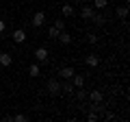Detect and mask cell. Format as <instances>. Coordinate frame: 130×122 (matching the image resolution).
Listing matches in <instances>:
<instances>
[{"label": "cell", "instance_id": "30bf717a", "mask_svg": "<svg viewBox=\"0 0 130 122\" xmlns=\"http://www.w3.org/2000/svg\"><path fill=\"white\" fill-rule=\"evenodd\" d=\"M85 63H87L89 68H98V66H100V57H98V55H87V57H85Z\"/></svg>", "mask_w": 130, "mask_h": 122}, {"label": "cell", "instance_id": "d6986e66", "mask_svg": "<svg viewBox=\"0 0 130 122\" xmlns=\"http://www.w3.org/2000/svg\"><path fill=\"white\" fill-rule=\"evenodd\" d=\"M59 33H61V31H59L56 26H50V28H48V37H50V39H56V37H59Z\"/></svg>", "mask_w": 130, "mask_h": 122}, {"label": "cell", "instance_id": "d4e9b609", "mask_svg": "<svg viewBox=\"0 0 130 122\" xmlns=\"http://www.w3.org/2000/svg\"><path fill=\"white\" fill-rule=\"evenodd\" d=\"M5 31H7V22H5V20H0V35L5 33Z\"/></svg>", "mask_w": 130, "mask_h": 122}, {"label": "cell", "instance_id": "9c48e42d", "mask_svg": "<svg viewBox=\"0 0 130 122\" xmlns=\"http://www.w3.org/2000/svg\"><path fill=\"white\" fill-rule=\"evenodd\" d=\"M74 68L72 66H65V68H61V72H59V79H72V76H74Z\"/></svg>", "mask_w": 130, "mask_h": 122}, {"label": "cell", "instance_id": "7402d4cb", "mask_svg": "<svg viewBox=\"0 0 130 122\" xmlns=\"http://www.w3.org/2000/svg\"><path fill=\"white\" fill-rule=\"evenodd\" d=\"M54 26L59 31H65V20H54Z\"/></svg>", "mask_w": 130, "mask_h": 122}, {"label": "cell", "instance_id": "e0dca14e", "mask_svg": "<svg viewBox=\"0 0 130 122\" xmlns=\"http://www.w3.org/2000/svg\"><path fill=\"white\" fill-rule=\"evenodd\" d=\"M115 15H117V18H121V20H124L126 15H128V7H126V5H121V7H117V11H115Z\"/></svg>", "mask_w": 130, "mask_h": 122}, {"label": "cell", "instance_id": "ffe728a7", "mask_svg": "<svg viewBox=\"0 0 130 122\" xmlns=\"http://www.w3.org/2000/svg\"><path fill=\"white\" fill-rule=\"evenodd\" d=\"M76 89H78V92H76V98H78V100H85V98H87L89 92H85L83 87H76Z\"/></svg>", "mask_w": 130, "mask_h": 122}, {"label": "cell", "instance_id": "3957f363", "mask_svg": "<svg viewBox=\"0 0 130 122\" xmlns=\"http://www.w3.org/2000/svg\"><path fill=\"white\" fill-rule=\"evenodd\" d=\"M30 24L35 28H39V26H43V24H46V13H43V11H37V13L32 15V20H30Z\"/></svg>", "mask_w": 130, "mask_h": 122}, {"label": "cell", "instance_id": "2e32d148", "mask_svg": "<svg viewBox=\"0 0 130 122\" xmlns=\"http://www.w3.org/2000/svg\"><path fill=\"white\" fill-rule=\"evenodd\" d=\"M108 7V0H93V9H98V11H104Z\"/></svg>", "mask_w": 130, "mask_h": 122}, {"label": "cell", "instance_id": "ac0fdd59", "mask_svg": "<svg viewBox=\"0 0 130 122\" xmlns=\"http://www.w3.org/2000/svg\"><path fill=\"white\" fill-rule=\"evenodd\" d=\"M7 120H13V122H26L28 116H24V113H15V116H9Z\"/></svg>", "mask_w": 130, "mask_h": 122}, {"label": "cell", "instance_id": "5b68a950", "mask_svg": "<svg viewBox=\"0 0 130 122\" xmlns=\"http://www.w3.org/2000/svg\"><path fill=\"white\" fill-rule=\"evenodd\" d=\"M35 59H37V63H48V48L39 46L35 50Z\"/></svg>", "mask_w": 130, "mask_h": 122}, {"label": "cell", "instance_id": "484cf974", "mask_svg": "<svg viewBox=\"0 0 130 122\" xmlns=\"http://www.w3.org/2000/svg\"><path fill=\"white\" fill-rule=\"evenodd\" d=\"M74 2H80V5H83V2H87V0H74Z\"/></svg>", "mask_w": 130, "mask_h": 122}, {"label": "cell", "instance_id": "44dd1931", "mask_svg": "<svg viewBox=\"0 0 130 122\" xmlns=\"http://www.w3.org/2000/svg\"><path fill=\"white\" fill-rule=\"evenodd\" d=\"M87 120H89V122H98V120H100V113L89 111V113H87Z\"/></svg>", "mask_w": 130, "mask_h": 122}, {"label": "cell", "instance_id": "cb8c5ba5", "mask_svg": "<svg viewBox=\"0 0 130 122\" xmlns=\"http://www.w3.org/2000/svg\"><path fill=\"white\" fill-rule=\"evenodd\" d=\"M104 120H108V122L115 120V113H113V111H106V113H104Z\"/></svg>", "mask_w": 130, "mask_h": 122}, {"label": "cell", "instance_id": "603a6c76", "mask_svg": "<svg viewBox=\"0 0 130 122\" xmlns=\"http://www.w3.org/2000/svg\"><path fill=\"white\" fill-rule=\"evenodd\" d=\"M87 42H89V44H98V35L89 33V35H87Z\"/></svg>", "mask_w": 130, "mask_h": 122}, {"label": "cell", "instance_id": "52a82bcc", "mask_svg": "<svg viewBox=\"0 0 130 122\" xmlns=\"http://www.w3.org/2000/svg\"><path fill=\"white\" fill-rule=\"evenodd\" d=\"M11 37H13L15 44H24V42H26V31H22V28H15Z\"/></svg>", "mask_w": 130, "mask_h": 122}, {"label": "cell", "instance_id": "277c9868", "mask_svg": "<svg viewBox=\"0 0 130 122\" xmlns=\"http://www.w3.org/2000/svg\"><path fill=\"white\" fill-rule=\"evenodd\" d=\"M93 13H95V9H93L91 5H80V18L83 20H91Z\"/></svg>", "mask_w": 130, "mask_h": 122}, {"label": "cell", "instance_id": "8992f818", "mask_svg": "<svg viewBox=\"0 0 130 122\" xmlns=\"http://www.w3.org/2000/svg\"><path fill=\"white\" fill-rule=\"evenodd\" d=\"M76 92V87L72 85V81L70 79H63V83H61V94H67V96H72Z\"/></svg>", "mask_w": 130, "mask_h": 122}, {"label": "cell", "instance_id": "ba28073f", "mask_svg": "<svg viewBox=\"0 0 130 122\" xmlns=\"http://www.w3.org/2000/svg\"><path fill=\"white\" fill-rule=\"evenodd\" d=\"M0 66H5V68L13 66V55H9V52H0Z\"/></svg>", "mask_w": 130, "mask_h": 122}, {"label": "cell", "instance_id": "6da1fadb", "mask_svg": "<svg viewBox=\"0 0 130 122\" xmlns=\"http://www.w3.org/2000/svg\"><path fill=\"white\" fill-rule=\"evenodd\" d=\"M46 89H48V94H50V96H59L61 94V81L59 79H48Z\"/></svg>", "mask_w": 130, "mask_h": 122}, {"label": "cell", "instance_id": "4fadbf2b", "mask_svg": "<svg viewBox=\"0 0 130 122\" xmlns=\"http://www.w3.org/2000/svg\"><path fill=\"white\" fill-rule=\"evenodd\" d=\"M72 85H74V87H83L85 85V76L83 74H78V72H74V76H72Z\"/></svg>", "mask_w": 130, "mask_h": 122}, {"label": "cell", "instance_id": "8fae6325", "mask_svg": "<svg viewBox=\"0 0 130 122\" xmlns=\"http://www.w3.org/2000/svg\"><path fill=\"white\" fill-rule=\"evenodd\" d=\"M61 13H63V18H72V15H74V7H72V2L65 0V5L61 7Z\"/></svg>", "mask_w": 130, "mask_h": 122}, {"label": "cell", "instance_id": "9a60e30c", "mask_svg": "<svg viewBox=\"0 0 130 122\" xmlns=\"http://www.w3.org/2000/svg\"><path fill=\"white\" fill-rule=\"evenodd\" d=\"M91 20H93V22L98 24V26H102V24H106V18H104V13H100V11H95Z\"/></svg>", "mask_w": 130, "mask_h": 122}, {"label": "cell", "instance_id": "5bb4252c", "mask_svg": "<svg viewBox=\"0 0 130 122\" xmlns=\"http://www.w3.org/2000/svg\"><path fill=\"white\" fill-rule=\"evenodd\" d=\"M28 74H30L32 79H37V76L41 74V68H39V63H30V66H28Z\"/></svg>", "mask_w": 130, "mask_h": 122}, {"label": "cell", "instance_id": "7a4b0ae2", "mask_svg": "<svg viewBox=\"0 0 130 122\" xmlns=\"http://www.w3.org/2000/svg\"><path fill=\"white\" fill-rule=\"evenodd\" d=\"M87 98L91 100L93 105H100V103H102V100H104V94H102V92H100V89H91V92H89V94H87Z\"/></svg>", "mask_w": 130, "mask_h": 122}, {"label": "cell", "instance_id": "7c38bea8", "mask_svg": "<svg viewBox=\"0 0 130 122\" xmlns=\"http://www.w3.org/2000/svg\"><path fill=\"white\" fill-rule=\"evenodd\" d=\"M56 39H59V42L63 44V46H70V44H72V35L67 33V31H61V33H59V37H56Z\"/></svg>", "mask_w": 130, "mask_h": 122}]
</instances>
